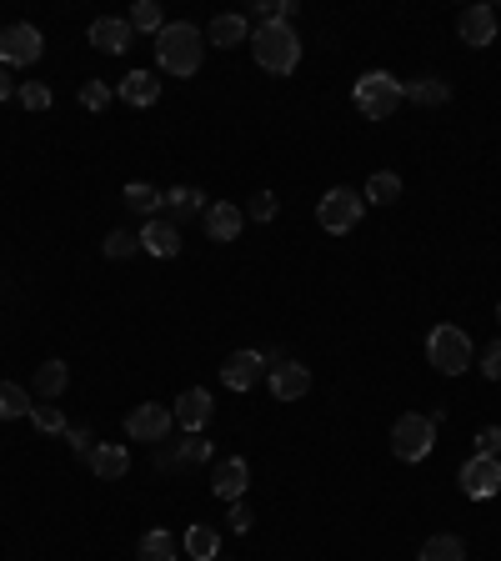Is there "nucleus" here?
<instances>
[{
  "label": "nucleus",
  "instance_id": "3",
  "mask_svg": "<svg viewBox=\"0 0 501 561\" xmlns=\"http://www.w3.org/2000/svg\"><path fill=\"white\" fill-rule=\"evenodd\" d=\"M351 101H356V111H361L366 121H391L396 106L406 101V86H401L391 71H366V76L356 81Z\"/></svg>",
  "mask_w": 501,
  "mask_h": 561
},
{
  "label": "nucleus",
  "instance_id": "41",
  "mask_svg": "<svg viewBox=\"0 0 501 561\" xmlns=\"http://www.w3.org/2000/svg\"><path fill=\"white\" fill-rule=\"evenodd\" d=\"M226 521H231V531H251V521H256V516H251V506H246V501H231V516H226Z\"/></svg>",
  "mask_w": 501,
  "mask_h": 561
},
{
  "label": "nucleus",
  "instance_id": "28",
  "mask_svg": "<svg viewBox=\"0 0 501 561\" xmlns=\"http://www.w3.org/2000/svg\"><path fill=\"white\" fill-rule=\"evenodd\" d=\"M186 551H191L196 561H216V551H221V531H216V526H201V521H196V526L186 531Z\"/></svg>",
  "mask_w": 501,
  "mask_h": 561
},
{
  "label": "nucleus",
  "instance_id": "20",
  "mask_svg": "<svg viewBox=\"0 0 501 561\" xmlns=\"http://www.w3.org/2000/svg\"><path fill=\"white\" fill-rule=\"evenodd\" d=\"M66 386H71V371H66V361H56V356H51V361H41V366H36L31 396H36V401H56Z\"/></svg>",
  "mask_w": 501,
  "mask_h": 561
},
{
  "label": "nucleus",
  "instance_id": "13",
  "mask_svg": "<svg viewBox=\"0 0 501 561\" xmlns=\"http://www.w3.org/2000/svg\"><path fill=\"white\" fill-rule=\"evenodd\" d=\"M201 226H206V236L211 241H236L241 236V226H246V211L236 206V201H216V206H206V216H201Z\"/></svg>",
  "mask_w": 501,
  "mask_h": 561
},
{
  "label": "nucleus",
  "instance_id": "36",
  "mask_svg": "<svg viewBox=\"0 0 501 561\" xmlns=\"http://www.w3.org/2000/svg\"><path fill=\"white\" fill-rule=\"evenodd\" d=\"M136 246H141V236H131V231H111V236H106V256H111V261H126Z\"/></svg>",
  "mask_w": 501,
  "mask_h": 561
},
{
  "label": "nucleus",
  "instance_id": "27",
  "mask_svg": "<svg viewBox=\"0 0 501 561\" xmlns=\"http://www.w3.org/2000/svg\"><path fill=\"white\" fill-rule=\"evenodd\" d=\"M361 201H371V206L401 201V176H396V171H376V176L366 181V196H361Z\"/></svg>",
  "mask_w": 501,
  "mask_h": 561
},
{
  "label": "nucleus",
  "instance_id": "39",
  "mask_svg": "<svg viewBox=\"0 0 501 561\" xmlns=\"http://www.w3.org/2000/svg\"><path fill=\"white\" fill-rule=\"evenodd\" d=\"M476 451L481 456H501V426H481L476 431Z\"/></svg>",
  "mask_w": 501,
  "mask_h": 561
},
{
  "label": "nucleus",
  "instance_id": "30",
  "mask_svg": "<svg viewBox=\"0 0 501 561\" xmlns=\"http://www.w3.org/2000/svg\"><path fill=\"white\" fill-rule=\"evenodd\" d=\"M141 561H176V536H171L166 526L146 531V536H141Z\"/></svg>",
  "mask_w": 501,
  "mask_h": 561
},
{
  "label": "nucleus",
  "instance_id": "4",
  "mask_svg": "<svg viewBox=\"0 0 501 561\" xmlns=\"http://www.w3.org/2000/svg\"><path fill=\"white\" fill-rule=\"evenodd\" d=\"M431 446H436V421H431V416H421V411L396 416V426H391V456H396V461L416 466V461L431 456Z\"/></svg>",
  "mask_w": 501,
  "mask_h": 561
},
{
  "label": "nucleus",
  "instance_id": "38",
  "mask_svg": "<svg viewBox=\"0 0 501 561\" xmlns=\"http://www.w3.org/2000/svg\"><path fill=\"white\" fill-rule=\"evenodd\" d=\"M251 221H276V196L271 191H256L251 196Z\"/></svg>",
  "mask_w": 501,
  "mask_h": 561
},
{
  "label": "nucleus",
  "instance_id": "23",
  "mask_svg": "<svg viewBox=\"0 0 501 561\" xmlns=\"http://www.w3.org/2000/svg\"><path fill=\"white\" fill-rule=\"evenodd\" d=\"M416 561H466V541L451 536V531H436L421 541V556Z\"/></svg>",
  "mask_w": 501,
  "mask_h": 561
},
{
  "label": "nucleus",
  "instance_id": "12",
  "mask_svg": "<svg viewBox=\"0 0 501 561\" xmlns=\"http://www.w3.org/2000/svg\"><path fill=\"white\" fill-rule=\"evenodd\" d=\"M261 371H266V356H261V351H231V356L221 361V381H226L231 391H251V386L261 381Z\"/></svg>",
  "mask_w": 501,
  "mask_h": 561
},
{
  "label": "nucleus",
  "instance_id": "14",
  "mask_svg": "<svg viewBox=\"0 0 501 561\" xmlns=\"http://www.w3.org/2000/svg\"><path fill=\"white\" fill-rule=\"evenodd\" d=\"M306 391H311V371H306L301 361L286 356V361L271 366V396H276V401H301Z\"/></svg>",
  "mask_w": 501,
  "mask_h": 561
},
{
  "label": "nucleus",
  "instance_id": "25",
  "mask_svg": "<svg viewBox=\"0 0 501 561\" xmlns=\"http://www.w3.org/2000/svg\"><path fill=\"white\" fill-rule=\"evenodd\" d=\"M241 41H251V21H246V16H216V21H211V46L231 51V46H241Z\"/></svg>",
  "mask_w": 501,
  "mask_h": 561
},
{
  "label": "nucleus",
  "instance_id": "5",
  "mask_svg": "<svg viewBox=\"0 0 501 561\" xmlns=\"http://www.w3.org/2000/svg\"><path fill=\"white\" fill-rule=\"evenodd\" d=\"M426 361H431L436 371H446V376H461V371L476 361L471 336H466L461 326H436V331L426 336Z\"/></svg>",
  "mask_w": 501,
  "mask_h": 561
},
{
  "label": "nucleus",
  "instance_id": "29",
  "mask_svg": "<svg viewBox=\"0 0 501 561\" xmlns=\"http://www.w3.org/2000/svg\"><path fill=\"white\" fill-rule=\"evenodd\" d=\"M161 201H166V191H156V186H146V181H131V186H126V206H131L136 216H156Z\"/></svg>",
  "mask_w": 501,
  "mask_h": 561
},
{
  "label": "nucleus",
  "instance_id": "17",
  "mask_svg": "<svg viewBox=\"0 0 501 561\" xmlns=\"http://www.w3.org/2000/svg\"><path fill=\"white\" fill-rule=\"evenodd\" d=\"M161 206H166V221H171V226H181V221L206 216V191H196V186H171Z\"/></svg>",
  "mask_w": 501,
  "mask_h": 561
},
{
  "label": "nucleus",
  "instance_id": "32",
  "mask_svg": "<svg viewBox=\"0 0 501 561\" xmlns=\"http://www.w3.org/2000/svg\"><path fill=\"white\" fill-rule=\"evenodd\" d=\"M161 26H166V16H161L156 0H141V6L131 11V31H151V36H161Z\"/></svg>",
  "mask_w": 501,
  "mask_h": 561
},
{
  "label": "nucleus",
  "instance_id": "1",
  "mask_svg": "<svg viewBox=\"0 0 501 561\" xmlns=\"http://www.w3.org/2000/svg\"><path fill=\"white\" fill-rule=\"evenodd\" d=\"M201 56H206L201 26H191V21L161 26V36H156V61H161L171 76H196V71H201Z\"/></svg>",
  "mask_w": 501,
  "mask_h": 561
},
{
  "label": "nucleus",
  "instance_id": "31",
  "mask_svg": "<svg viewBox=\"0 0 501 561\" xmlns=\"http://www.w3.org/2000/svg\"><path fill=\"white\" fill-rule=\"evenodd\" d=\"M251 16L261 21V26H276V21H296V0H256V6H251Z\"/></svg>",
  "mask_w": 501,
  "mask_h": 561
},
{
  "label": "nucleus",
  "instance_id": "7",
  "mask_svg": "<svg viewBox=\"0 0 501 561\" xmlns=\"http://www.w3.org/2000/svg\"><path fill=\"white\" fill-rule=\"evenodd\" d=\"M456 481H461V491L471 496V501H491L496 491H501V456H466L461 461V471H456Z\"/></svg>",
  "mask_w": 501,
  "mask_h": 561
},
{
  "label": "nucleus",
  "instance_id": "10",
  "mask_svg": "<svg viewBox=\"0 0 501 561\" xmlns=\"http://www.w3.org/2000/svg\"><path fill=\"white\" fill-rule=\"evenodd\" d=\"M246 486H251V461H246V456H221V461L211 466V491H216L221 501H241Z\"/></svg>",
  "mask_w": 501,
  "mask_h": 561
},
{
  "label": "nucleus",
  "instance_id": "22",
  "mask_svg": "<svg viewBox=\"0 0 501 561\" xmlns=\"http://www.w3.org/2000/svg\"><path fill=\"white\" fill-rule=\"evenodd\" d=\"M201 461H211V441H201V436H186V441L171 446V456L166 451L156 456V466H171V471H186V466H201Z\"/></svg>",
  "mask_w": 501,
  "mask_h": 561
},
{
  "label": "nucleus",
  "instance_id": "34",
  "mask_svg": "<svg viewBox=\"0 0 501 561\" xmlns=\"http://www.w3.org/2000/svg\"><path fill=\"white\" fill-rule=\"evenodd\" d=\"M21 106L26 111H51V86L46 81H26L21 86Z\"/></svg>",
  "mask_w": 501,
  "mask_h": 561
},
{
  "label": "nucleus",
  "instance_id": "21",
  "mask_svg": "<svg viewBox=\"0 0 501 561\" xmlns=\"http://www.w3.org/2000/svg\"><path fill=\"white\" fill-rule=\"evenodd\" d=\"M116 96H121L126 106H156V101H161V81H156L151 71H131V76L116 86Z\"/></svg>",
  "mask_w": 501,
  "mask_h": 561
},
{
  "label": "nucleus",
  "instance_id": "15",
  "mask_svg": "<svg viewBox=\"0 0 501 561\" xmlns=\"http://www.w3.org/2000/svg\"><path fill=\"white\" fill-rule=\"evenodd\" d=\"M456 36H461L466 46H491V41H496V11H491V6H466V11L456 16Z\"/></svg>",
  "mask_w": 501,
  "mask_h": 561
},
{
  "label": "nucleus",
  "instance_id": "37",
  "mask_svg": "<svg viewBox=\"0 0 501 561\" xmlns=\"http://www.w3.org/2000/svg\"><path fill=\"white\" fill-rule=\"evenodd\" d=\"M66 441H71V451H76L81 461H91V451H96V436H91L86 426H66Z\"/></svg>",
  "mask_w": 501,
  "mask_h": 561
},
{
  "label": "nucleus",
  "instance_id": "19",
  "mask_svg": "<svg viewBox=\"0 0 501 561\" xmlns=\"http://www.w3.org/2000/svg\"><path fill=\"white\" fill-rule=\"evenodd\" d=\"M91 471H96L101 481H121V476L131 471V451L116 446V441H96V451H91Z\"/></svg>",
  "mask_w": 501,
  "mask_h": 561
},
{
  "label": "nucleus",
  "instance_id": "6",
  "mask_svg": "<svg viewBox=\"0 0 501 561\" xmlns=\"http://www.w3.org/2000/svg\"><path fill=\"white\" fill-rule=\"evenodd\" d=\"M361 211H366V201H361V191H351V186H331V191L316 201V221H321V231H331V236L356 231Z\"/></svg>",
  "mask_w": 501,
  "mask_h": 561
},
{
  "label": "nucleus",
  "instance_id": "2",
  "mask_svg": "<svg viewBox=\"0 0 501 561\" xmlns=\"http://www.w3.org/2000/svg\"><path fill=\"white\" fill-rule=\"evenodd\" d=\"M251 56H256V66H261L266 76H291V71L301 66V41H296V31H291L286 21L256 26V31H251Z\"/></svg>",
  "mask_w": 501,
  "mask_h": 561
},
{
  "label": "nucleus",
  "instance_id": "26",
  "mask_svg": "<svg viewBox=\"0 0 501 561\" xmlns=\"http://www.w3.org/2000/svg\"><path fill=\"white\" fill-rule=\"evenodd\" d=\"M406 101H411V106H446V101H451V81L421 76V81L406 86Z\"/></svg>",
  "mask_w": 501,
  "mask_h": 561
},
{
  "label": "nucleus",
  "instance_id": "33",
  "mask_svg": "<svg viewBox=\"0 0 501 561\" xmlns=\"http://www.w3.org/2000/svg\"><path fill=\"white\" fill-rule=\"evenodd\" d=\"M111 101H116V91H111L106 81H86V86H81V106H86V111H106Z\"/></svg>",
  "mask_w": 501,
  "mask_h": 561
},
{
  "label": "nucleus",
  "instance_id": "18",
  "mask_svg": "<svg viewBox=\"0 0 501 561\" xmlns=\"http://www.w3.org/2000/svg\"><path fill=\"white\" fill-rule=\"evenodd\" d=\"M141 246H146L151 256H161V261H166V256H176V251H181V231H176L166 216H151V221L141 226Z\"/></svg>",
  "mask_w": 501,
  "mask_h": 561
},
{
  "label": "nucleus",
  "instance_id": "24",
  "mask_svg": "<svg viewBox=\"0 0 501 561\" xmlns=\"http://www.w3.org/2000/svg\"><path fill=\"white\" fill-rule=\"evenodd\" d=\"M31 411H36V396H31L26 386L0 381V421H21V416H31Z\"/></svg>",
  "mask_w": 501,
  "mask_h": 561
},
{
  "label": "nucleus",
  "instance_id": "8",
  "mask_svg": "<svg viewBox=\"0 0 501 561\" xmlns=\"http://www.w3.org/2000/svg\"><path fill=\"white\" fill-rule=\"evenodd\" d=\"M36 61H41V31L31 21H21L0 36V66L6 71H21V66H36Z\"/></svg>",
  "mask_w": 501,
  "mask_h": 561
},
{
  "label": "nucleus",
  "instance_id": "11",
  "mask_svg": "<svg viewBox=\"0 0 501 561\" xmlns=\"http://www.w3.org/2000/svg\"><path fill=\"white\" fill-rule=\"evenodd\" d=\"M211 411H216V401H211V391L206 386H191V391H181L176 396V406H171V416H176V426L181 431H201V426H211Z\"/></svg>",
  "mask_w": 501,
  "mask_h": 561
},
{
  "label": "nucleus",
  "instance_id": "42",
  "mask_svg": "<svg viewBox=\"0 0 501 561\" xmlns=\"http://www.w3.org/2000/svg\"><path fill=\"white\" fill-rule=\"evenodd\" d=\"M0 101H11V71L0 66Z\"/></svg>",
  "mask_w": 501,
  "mask_h": 561
},
{
  "label": "nucleus",
  "instance_id": "35",
  "mask_svg": "<svg viewBox=\"0 0 501 561\" xmlns=\"http://www.w3.org/2000/svg\"><path fill=\"white\" fill-rule=\"evenodd\" d=\"M31 421L46 431V436H61L66 431V416L56 411V406H46V401H36V411H31Z\"/></svg>",
  "mask_w": 501,
  "mask_h": 561
},
{
  "label": "nucleus",
  "instance_id": "16",
  "mask_svg": "<svg viewBox=\"0 0 501 561\" xmlns=\"http://www.w3.org/2000/svg\"><path fill=\"white\" fill-rule=\"evenodd\" d=\"M91 46H96L101 56H121V51L131 46V21H121V16L91 21Z\"/></svg>",
  "mask_w": 501,
  "mask_h": 561
},
{
  "label": "nucleus",
  "instance_id": "9",
  "mask_svg": "<svg viewBox=\"0 0 501 561\" xmlns=\"http://www.w3.org/2000/svg\"><path fill=\"white\" fill-rule=\"evenodd\" d=\"M171 421H176V416H171L161 401H141V406L126 416V436H131V441H166V436H171Z\"/></svg>",
  "mask_w": 501,
  "mask_h": 561
},
{
  "label": "nucleus",
  "instance_id": "43",
  "mask_svg": "<svg viewBox=\"0 0 501 561\" xmlns=\"http://www.w3.org/2000/svg\"><path fill=\"white\" fill-rule=\"evenodd\" d=\"M496 321H501V306H496Z\"/></svg>",
  "mask_w": 501,
  "mask_h": 561
},
{
  "label": "nucleus",
  "instance_id": "40",
  "mask_svg": "<svg viewBox=\"0 0 501 561\" xmlns=\"http://www.w3.org/2000/svg\"><path fill=\"white\" fill-rule=\"evenodd\" d=\"M481 376H486V381H501V341H491V346L481 351Z\"/></svg>",
  "mask_w": 501,
  "mask_h": 561
}]
</instances>
